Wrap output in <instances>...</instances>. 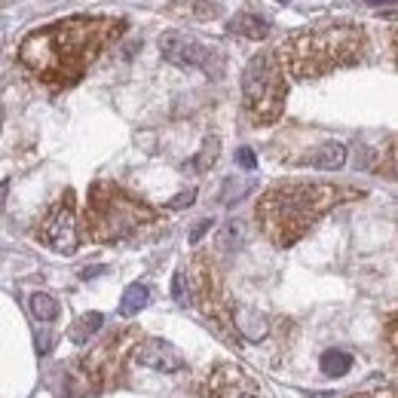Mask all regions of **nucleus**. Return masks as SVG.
<instances>
[{"instance_id":"f03ea898","label":"nucleus","mask_w":398,"mask_h":398,"mask_svg":"<svg viewBox=\"0 0 398 398\" xmlns=\"http://www.w3.org/2000/svg\"><path fill=\"white\" fill-rule=\"evenodd\" d=\"M362 197L359 190L334 187L319 181H282L258 199V224L267 233V239L279 248H291L300 242L325 214L340 202Z\"/></svg>"},{"instance_id":"aec40b11","label":"nucleus","mask_w":398,"mask_h":398,"mask_svg":"<svg viewBox=\"0 0 398 398\" xmlns=\"http://www.w3.org/2000/svg\"><path fill=\"white\" fill-rule=\"evenodd\" d=\"M172 294H175V300L184 306L187 303V294H184V270L175 273V279H172Z\"/></svg>"},{"instance_id":"1a4fd4ad","label":"nucleus","mask_w":398,"mask_h":398,"mask_svg":"<svg viewBox=\"0 0 398 398\" xmlns=\"http://www.w3.org/2000/svg\"><path fill=\"white\" fill-rule=\"evenodd\" d=\"M159 56L175 68H202V70L211 74L214 53L206 43H199L197 37L181 34V31H162L159 34Z\"/></svg>"},{"instance_id":"6e6552de","label":"nucleus","mask_w":398,"mask_h":398,"mask_svg":"<svg viewBox=\"0 0 398 398\" xmlns=\"http://www.w3.org/2000/svg\"><path fill=\"white\" fill-rule=\"evenodd\" d=\"M37 239L53 248L58 254H74L80 245V233H77V202H74V190H65L61 197L49 206L37 227Z\"/></svg>"},{"instance_id":"2eb2a0df","label":"nucleus","mask_w":398,"mask_h":398,"mask_svg":"<svg viewBox=\"0 0 398 398\" xmlns=\"http://www.w3.org/2000/svg\"><path fill=\"white\" fill-rule=\"evenodd\" d=\"M101 325H105V315H101V313H86V315H80V319L70 325L68 334H70V340H74V343H86L89 337L101 328Z\"/></svg>"},{"instance_id":"b1692460","label":"nucleus","mask_w":398,"mask_h":398,"mask_svg":"<svg viewBox=\"0 0 398 398\" xmlns=\"http://www.w3.org/2000/svg\"><path fill=\"white\" fill-rule=\"evenodd\" d=\"M209 230H211V221H199V224H197V230H193V233H190V242H199V239H202V236H206V233H209Z\"/></svg>"},{"instance_id":"4468645a","label":"nucleus","mask_w":398,"mask_h":398,"mask_svg":"<svg viewBox=\"0 0 398 398\" xmlns=\"http://www.w3.org/2000/svg\"><path fill=\"white\" fill-rule=\"evenodd\" d=\"M147 303H150V288H147V285H141V282H135V285H129V288L122 291L120 313L122 315H135V313L145 310Z\"/></svg>"},{"instance_id":"f3484780","label":"nucleus","mask_w":398,"mask_h":398,"mask_svg":"<svg viewBox=\"0 0 398 398\" xmlns=\"http://www.w3.org/2000/svg\"><path fill=\"white\" fill-rule=\"evenodd\" d=\"M322 371L328 377H343L352 371V355L343 350H328L322 355Z\"/></svg>"},{"instance_id":"f8f14e48","label":"nucleus","mask_w":398,"mask_h":398,"mask_svg":"<svg viewBox=\"0 0 398 398\" xmlns=\"http://www.w3.org/2000/svg\"><path fill=\"white\" fill-rule=\"evenodd\" d=\"M270 19H263L261 13H251V9H245V13H236L227 22V34H239L245 40H263L270 34Z\"/></svg>"},{"instance_id":"423d86ee","label":"nucleus","mask_w":398,"mask_h":398,"mask_svg":"<svg viewBox=\"0 0 398 398\" xmlns=\"http://www.w3.org/2000/svg\"><path fill=\"white\" fill-rule=\"evenodd\" d=\"M138 331H122L101 343L95 352L80 359L70 371V392L77 395H95L101 389H110L122 380V359H132V346L138 343Z\"/></svg>"},{"instance_id":"393cba45","label":"nucleus","mask_w":398,"mask_h":398,"mask_svg":"<svg viewBox=\"0 0 398 398\" xmlns=\"http://www.w3.org/2000/svg\"><path fill=\"white\" fill-rule=\"evenodd\" d=\"M386 343H389V352L395 355V315H389V325H386Z\"/></svg>"},{"instance_id":"39448f33","label":"nucleus","mask_w":398,"mask_h":398,"mask_svg":"<svg viewBox=\"0 0 398 398\" xmlns=\"http://www.w3.org/2000/svg\"><path fill=\"white\" fill-rule=\"evenodd\" d=\"M285 98H288V83L276 56H251L242 74V108L248 120L254 126H273L285 110Z\"/></svg>"},{"instance_id":"a211bd4d","label":"nucleus","mask_w":398,"mask_h":398,"mask_svg":"<svg viewBox=\"0 0 398 398\" xmlns=\"http://www.w3.org/2000/svg\"><path fill=\"white\" fill-rule=\"evenodd\" d=\"M218 150H221V141L218 138H206V145H202V150L197 153V159L190 162L197 172H206L209 166H214V159H218Z\"/></svg>"},{"instance_id":"6ab92c4d","label":"nucleus","mask_w":398,"mask_h":398,"mask_svg":"<svg viewBox=\"0 0 398 398\" xmlns=\"http://www.w3.org/2000/svg\"><path fill=\"white\" fill-rule=\"evenodd\" d=\"M233 242H242V224H239V221H230L227 230H224V236H221V245H224V248H230Z\"/></svg>"},{"instance_id":"bb28decb","label":"nucleus","mask_w":398,"mask_h":398,"mask_svg":"<svg viewBox=\"0 0 398 398\" xmlns=\"http://www.w3.org/2000/svg\"><path fill=\"white\" fill-rule=\"evenodd\" d=\"M279 4H291V0H279Z\"/></svg>"},{"instance_id":"5701e85b","label":"nucleus","mask_w":398,"mask_h":398,"mask_svg":"<svg viewBox=\"0 0 398 398\" xmlns=\"http://www.w3.org/2000/svg\"><path fill=\"white\" fill-rule=\"evenodd\" d=\"M350 398H395V389L386 386V389H371V392H359V395H350Z\"/></svg>"},{"instance_id":"ddd939ff","label":"nucleus","mask_w":398,"mask_h":398,"mask_svg":"<svg viewBox=\"0 0 398 398\" xmlns=\"http://www.w3.org/2000/svg\"><path fill=\"white\" fill-rule=\"evenodd\" d=\"M306 166L313 169H322V172H337L346 166V147L340 145V141H325V145H319L315 150H310L303 157Z\"/></svg>"},{"instance_id":"9d476101","label":"nucleus","mask_w":398,"mask_h":398,"mask_svg":"<svg viewBox=\"0 0 398 398\" xmlns=\"http://www.w3.org/2000/svg\"><path fill=\"white\" fill-rule=\"evenodd\" d=\"M199 392L206 398H263L258 383L236 365H218L199 383Z\"/></svg>"},{"instance_id":"dca6fc26","label":"nucleus","mask_w":398,"mask_h":398,"mask_svg":"<svg viewBox=\"0 0 398 398\" xmlns=\"http://www.w3.org/2000/svg\"><path fill=\"white\" fill-rule=\"evenodd\" d=\"M58 313H61V306L56 298H49L43 291L31 294V315H34L37 322H53V319H58Z\"/></svg>"},{"instance_id":"4be33fe9","label":"nucleus","mask_w":398,"mask_h":398,"mask_svg":"<svg viewBox=\"0 0 398 398\" xmlns=\"http://www.w3.org/2000/svg\"><path fill=\"white\" fill-rule=\"evenodd\" d=\"M236 157H239V166L242 169H254V166H258V159H254V150L251 147H239V153H236Z\"/></svg>"},{"instance_id":"20e7f679","label":"nucleus","mask_w":398,"mask_h":398,"mask_svg":"<svg viewBox=\"0 0 398 398\" xmlns=\"http://www.w3.org/2000/svg\"><path fill=\"white\" fill-rule=\"evenodd\" d=\"M159 221V211L147 202L132 197L114 181H95L89 187L83 227L92 242H120L135 236L138 230L153 227Z\"/></svg>"},{"instance_id":"0eeeda50","label":"nucleus","mask_w":398,"mask_h":398,"mask_svg":"<svg viewBox=\"0 0 398 398\" xmlns=\"http://www.w3.org/2000/svg\"><path fill=\"white\" fill-rule=\"evenodd\" d=\"M190 298L199 306V313L218 328V334L227 343H239V328H236V313L221 285L218 270L211 267L209 254H197L190 263Z\"/></svg>"},{"instance_id":"a878e982","label":"nucleus","mask_w":398,"mask_h":398,"mask_svg":"<svg viewBox=\"0 0 398 398\" xmlns=\"http://www.w3.org/2000/svg\"><path fill=\"white\" fill-rule=\"evenodd\" d=\"M367 4H389V6H392L395 0H367Z\"/></svg>"},{"instance_id":"412c9836","label":"nucleus","mask_w":398,"mask_h":398,"mask_svg":"<svg viewBox=\"0 0 398 398\" xmlns=\"http://www.w3.org/2000/svg\"><path fill=\"white\" fill-rule=\"evenodd\" d=\"M193 199H197V190H184L175 199H169V209H187Z\"/></svg>"},{"instance_id":"9b49d317","label":"nucleus","mask_w":398,"mask_h":398,"mask_svg":"<svg viewBox=\"0 0 398 398\" xmlns=\"http://www.w3.org/2000/svg\"><path fill=\"white\" fill-rule=\"evenodd\" d=\"M132 362L153 367V371H162V374L184 371V365H187L181 350H175V346L169 340H162V337H138V343L132 346Z\"/></svg>"},{"instance_id":"f257e3e1","label":"nucleus","mask_w":398,"mask_h":398,"mask_svg":"<svg viewBox=\"0 0 398 398\" xmlns=\"http://www.w3.org/2000/svg\"><path fill=\"white\" fill-rule=\"evenodd\" d=\"M126 22L108 16H70L37 28L19 43V61L40 83L65 89L83 80L89 65L122 34Z\"/></svg>"},{"instance_id":"7ed1b4c3","label":"nucleus","mask_w":398,"mask_h":398,"mask_svg":"<svg viewBox=\"0 0 398 398\" xmlns=\"http://www.w3.org/2000/svg\"><path fill=\"white\" fill-rule=\"evenodd\" d=\"M367 53L365 31L350 22H331L319 28L294 31L288 40H282L276 61L282 74L291 80H319L331 70L359 65Z\"/></svg>"}]
</instances>
